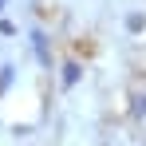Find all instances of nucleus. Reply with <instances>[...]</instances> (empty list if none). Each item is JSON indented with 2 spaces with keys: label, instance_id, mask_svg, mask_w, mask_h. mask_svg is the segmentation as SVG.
<instances>
[{
  "label": "nucleus",
  "instance_id": "3",
  "mask_svg": "<svg viewBox=\"0 0 146 146\" xmlns=\"http://www.w3.org/2000/svg\"><path fill=\"white\" fill-rule=\"evenodd\" d=\"M142 28H146V16H142V12H130V16H126V32H130V36H138Z\"/></svg>",
  "mask_w": 146,
  "mask_h": 146
},
{
  "label": "nucleus",
  "instance_id": "5",
  "mask_svg": "<svg viewBox=\"0 0 146 146\" xmlns=\"http://www.w3.org/2000/svg\"><path fill=\"white\" fill-rule=\"evenodd\" d=\"M0 36H16V28L8 24V20H0Z\"/></svg>",
  "mask_w": 146,
  "mask_h": 146
},
{
  "label": "nucleus",
  "instance_id": "1",
  "mask_svg": "<svg viewBox=\"0 0 146 146\" xmlns=\"http://www.w3.org/2000/svg\"><path fill=\"white\" fill-rule=\"evenodd\" d=\"M28 40H32V51H36V59H40L44 67H51V48H48V36H44L40 28H32V36H28Z\"/></svg>",
  "mask_w": 146,
  "mask_h": 146
},
{
  "label": "nucleus",
  "instance_id": "6",
  "mask_svg": "<svg viewBox=\"0 0 146 146\" xmlns=\"http://www.w3.org/2000/svg\"><path fill=\"white\" fill-rule=\"evenodd\" d=\"M4 4H8V0H0V12H4Z\"/></svg>",
  "mask_w": 146,
  "mask_h": 146
},
{
  "label": "nucleus",
  "instance_id": "2",
  "mask_svg": "<svg viewBox=\"0 0 146 146\" xmlns=\"http://www.w3.org/2000/svg\"><path fill=\"white\" fill-rule=\"evenodd\" d=\"M79 75H83L79 63H63V87H75V83H79Z\"/></svg>",
  "mask_w": 146,
  "mask_h": 146
},
{
  "label": "nucleus",
  "instance_id": "4",
  "mask_svg": "<svg viewBox=\"0 0 146 146\" xmlns=\"http://www.w3.org/2000/svg\"><path fill=\"white\" fill-rule=\"evenodd\" d=\"M12 79H16V67H12V63H4V67H0V95L12 87Z\"/></svg>",
  "mask_w": 146,
  "mask_h": 146
}]
</instances>
